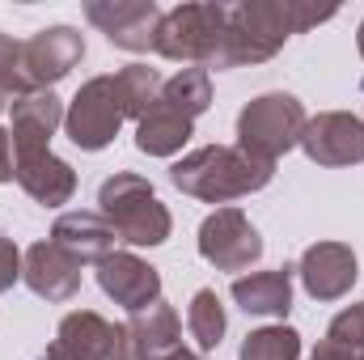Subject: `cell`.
<instances>
[{
  "instance_id": "obj_1",
  "label": "cell",
  "mask_w": 364,
  "mask_h": 360,
  "mask_svg": "<svg viewBox=\"0 0 364 360\" xmlns=\"http://www.w3.org/2000/svg\"><path fill=\"white\" fill-rule=\"evenodd\" d=\"M331 17H335V9H318L309 0H242V4H229L216 73L242 68V64H263L292 34H305Z\"/></svg>"
},
{
  "instance_id": "obj_2",
  "label": "cell",
  "mask_w": 364,
  "mask_h": 360,
  "mask_svg": "<svg viewBox=\"0 0 364 360\" xmlns=\"http://www.w3.org/2000/svg\"><path fill=\"white\" fill-rule=\"evenodd\" d=\"M272 179V162H259L237 144H208V149H195L170 166V182L182 195H195L203 203H229V199L255 195Z\"/></svg>"
},
{
  "instance_id": "obj_3",
  "label": "cell",
  "mask_w": 364,
  "mask_h": 360,
  "mask_svg": "<svg viewBox=\"0 0 364 360\" xmlns=\"http://www.w3.org/2000/svg\"><path fill=\"white\" fill-rule=\"evenodd\" d=\"M97 212L110 221L114 238L127 246H161L174 229L170 208L140 174H110L97 186Z\"/></svg>"
},
{
  "instance_id": "obj_4",
  "label": "cell",
  "mask_w": 364,
  "mask_h": 360,
  "mask_svg": "<svg viewBox=\"0 0 364 360\" xmlns=\"http://www.w3.org/2000/svg\"><path fill=\"white\" fill-rule=\"evenodd\" d=\"M225 13L229 4H216V0H203V4H178L161 17V30H157V55L186 64V68H216V55H220V43H225Z\"/></svg>"
},
{
  "instance_id": "obj_5",
  "label": "cell",
  "mask_w": 364,
  "mask_h": 360,
  "mask_svg": "<svg viewBox=\"0 0 364 360\" xmlns=\"http://www.w3.org/2000/svg\"><path fill=\"white\" fill-rule=\"evenodd\" d=\"M305 123H309V115L292 93H263V97L246 102L237 115V149L275 166L288 149L301 144Z\"/></svg>"
},
{
  "instance_id": "obj_6",
  "label": "cell",
  "mask_w": 364,
  "mask_h": 360,
  "mask_svg": "<svg viewBox=\"0 0 364 360\" xmlns=\"http://www.w3.org/2000/svg\"><path fill=\"white\" fill-rule=\"evenodd\" d=\"M123 119H127V110H123V102H119L114 73H110V77H93V81H85V85L77 90V97H73L68 110H64V132H68V140H73L77 149L102 153V149L119 136Z\"/></svg>"
},
{
  "instance_id": "obj_7",
  "label": "cell",
  "mask_w": 364,
  "mask_h": 360,
  "mask_svg": "<svg viewBox=\"0 0 364 360\" xmlns=\"http://www.w3.org/2000/svg\"><path fill=\"white\" fill-rule=\"evenodd\" d=\"M199 255L216 271H246L263 259V238L242 208H216L199 225Z\"/></svg>"
},
{
  "instance_id": "obj_8",
  "label": "cell",
  "mask_w": 364,
  "mask_h": 360,
  "mask_svg": "<svg viewBox=\"0 0 364 360\" xmlns=\"http://www.w3.org/2000/svg\"><path fill=\"white\" fill-rule=\"evenodd\" d=\"M81 60H85V34L73 26H47L21 43V68H26V81L34 93L64 81Z\"/></svg>"
},
{
  "instance_id": "obj_9",
  "label": "cell",
  "mask_w": 364,
  "mask_h": 360,
  "mask_svg": "<svg viewBox=\"0 0 364 360\" xmlns=\"http://www.w3.org/2000/svg\"><path fill=\"white\" fill-rule=\"evenodd\" d=\"M85 17L123 51H153L161 30V4L153 0H90Z\"/></svg>"
},
{
  "instance_id": "obj_10",
  "label": "cell",
  "mask_w": 364,
  "mask_h": 360,
  "mask_svg": "<svg viewBox=\"0 0 364 360\" xmlns=\"http://www.w3.org/2000/svg\"><path fill=\"white\" fill-rule=\"evenodd\" d=\"M178 339H182V322H178V314H174V305L157 301V305L132 314L119 327L114 360H166L170 352L182 348Z\"/></svg>"
},
{
  "instance_id": "obj_11",
  "label": "cell",
  "mask_w": 364,
  "mask_h": 360,
  "mask_svg": "<svg viewBox=\"0 0 364 360\" xmlns=\"http://www.w3.org/2000/svg\"><path fill=\"white\" fill-rule=\"evenodd\" d=\"M301 149L318 166H360L364 162V119L348 110H322L305 123Z\"/></svg>"
},
{
  "instance_id": "obj_12",
  "label": "cell",
  "mask_w": 364,
  "mask_h": 360,
  "mask_svg": "<svg viewBox=\"0 0 364 360\" xmlns=\"http://www.w3.org/2000/svg\"><path fill=\"white\" fill-rule=\"evenodd\" d=\"M97 284L127 314H140V309L161 301V271L136 255H127V250H114L97 263Z\"/></svg>"
},
{
  "instance_id": "obj_13",
  "label": "cell",
  "mask_w": 364,
  "mask_h": 360,
  "mask_svg": "<svg viewBox=\"0 0 364 360\" xmlns=\"http://www.w3.org/2000/svg\"><path fill=\"white\" fill-rule=\"evenodd\" d=\"M296 275L305 284V292L314 301H339L352 292V284L360 280V268H356V250L343 246V242H314L301 263H296Z\"/></svg>"
},
{
  "instance_id": "obj_14",
  "label": "cell",
  "mask_w": 364,
  "mask_h": 360,
  "mask_svg": "<svg viewBox=\"0 0 364 360\" xmlns=\"http://www.w3.org/2000/svg\"><path fill=\"white\" fill-rule=\"evenodd\" d=\"M119 327H110L93 309H73L55 327V344L43 352V360H114Z\"/></svg>"
},
{
  "instance_id": "obj_15",
  "label": "cell",
  "mask_w": 364,
  "mask_h": 360,
  "mask_svg": "<svg viewBox=\"0 0 364 360\" xmlns=\"http://www.w3.org/2000/svg\"><path fill=\"white\" fill-rule=\"evenodd\" d=\"M21 280L43 301H73L81 288V263L55 242H34L21 255Z\"/></svg>"
},
{
  "instance_id": "obj_16",
  "label": "cell",
  "mask_w": 364,
  "mask_h": 360,
  "mask_svg": "<svg viewBox=\"0 0 364 360\" xmlns=\"http://www.w3.org/2000/svg\"><path fill=\"white\" fill-rule=\"evenodd\" d=\"M55 127H64V102L51 90L26 93L9 106V140L13 153H34V149H51Z\"/></svg>"
},
{
  "instance_id": "obj_17",
  "label": "cell",
  "mask_w": 364,
  "mask_h": 360,
  "mask_svg": "<svg viewBox=\"0 0 364 360\" xmlns=\"http://www.w3.org/2000/svg\"><path fill=\"white\" fill-rule=\"evenodd\" d=\"M13 179L21 182V191L43 203V208H60L77 195V174L68 162H60L51 149H34V153H17L13 162Z\"/></svg>"
},
{
  "instance_id": "obj_18",
  "label": "cell",
  "mask_w": 364,
  "mask_h": 360,
  "mask_svg": "<svg viewBox=\"0 0 364 360\" xmlns=\"http://www.w3.org/2000/svg\"><path fill=\"white\" fill-rule=\"evenodd\" d=\"M51 242L64 246L81 268L85 263H102L106 255H114V229L102 212H64L55 225H51Z\"/></svg>"
},
{
  "instance_id": "obj_19",
  "label": "cell",
  "mask_w": 364,
  "mask_h": 360,
  "mask_svg": "<svg viewBox=\"0 0 364 360\" xmlns=\"http://www.w3.org/2000/svg\"><path fill=\"white\" fill-rule=\"evenodd\" d=\"M233 301L255 318H284L292 309V268L237 275L233 280Z\"/></svg>"
},
{
  "instance_id": "obj_20",
  "label": "cell",
  "mask_w": 364,
  "mask_h": 360,
  "mask_svg": "<svg viewBox=\"0 0 364 360\" xmlns=\"http://www.w3.org/2000/svg\"><path fill=\"white\" fill-rule=\"evenodd\" d=\"M191 132H195L191 119H182V115L166 110V106L157 102V106L136 123V149L149 153V157H174L182 144L191 140Z\"/></svg>"
},
{
  "instance_id": "obj_21",
  "label": "cell",
  "mask_w": 364,
  "mask_h": 360,
  "mask_svg": "<svg viewBox=\"0 0 364 360\" xmlns=\"http://www.w3.org/2000/svg\"><path fill=\"white\" fill-rule=\"evenodd\" d=\"M208 102H212V77L203 68H182L170 81H161V106L191 123L208 110Z\"/></svg>"
},
{
  "instance_id": "obj_22",
  "label": "cell",
  "mask_w": 364,
  "mask_h": 360,
  "mask_svg": "<svg viewBox=\"0 0 364 360\" xmlns=\"http://www.w3.org/2000/svg\"><path fill=\"white\" fill-rule=\"evenodd\" d=\"M360 352H364V301H356L343 314H335V322L326 327V339L314 348L309 360H360Z\"/></svg>"
},
{
  "instance_id": "obj_23",
  "label": "cell",
  "mask_w": 364,
  "mask_h": 360,
  "mask_svg": "<svg viewBox=\"0 0 364 360\" xmlns=\"http://www.w3.org/2000/svg\"><path fill=\"white\" fill-rule=\"evenodd\" d=\"M114 90H119V102H123L127 119L140 123V119L161 102V77H157V68H149V64H127V68L114 73Z\"/></svg>"
},
{
  "instance_id": "obj_24",
  "label": "cell",
  "mask_w": 364,
  "mask_h": 360,
  "mask_svg": "<svg viewBox=\"0 0 364 360\" xmlns=\"http://www.w3.org/2000/svg\"><path fill=\"white\" fill-rule=\"evenodd\" d=\"M225 327H229V322H225V305H220V297H216L212 288H199V292L191 297V305H186V331H191L195 348H199V352L220 348Z\"/></svg>"
},
{
  "instance_id": "obj_25",
  "label": "cell",
  "mask_w": 364,
  "mask_h": 360,
  "mask_svg": "<svg viewBox=\"0 0 364 360\" xmlns=\"http://www.w3.org/2000/svg\"><path fill=\"white\" fill-rule=\"evenodd\" d=\"M237 360H301V335L292 327H263L246 335Z\"/></svg>"
},
{
  "instance_id": "obj_26",
  "label": "cell",
  "mask_w": 364,
  "mask_h": 360,
  "mask_svg": "<svg viewBox=\"0 0 364 360\" xmlns=\"http://www.w3.org/2000/svg\"><path fill=\"white\" fill-rule=\"evenodd\" d=\"M26 93H34V90L26 81V68H21V43L0 34V110H9Z\"/></svg>"
},
{
  "instance_id": "obj_27",
  "label": "cell",
  "mask_w": 364,
  "mask_h": 360,
  "mask_svg": "<svg viewBox=\"0 0 364 360\" xmlns=\"http://www.w3.org/2000/svg\"><path fill=\"white\" fill-rule=\"evenodd\" d=\"M21 280V250L13 246V238L0 233V292H9Z\"/></svg>"
},
{
  "instance_id": "obj_28",
  "label": "cell",
  "mask_w": 364,
  "mask_h": 360,
  "mask_svg": "<svg viewBox=\"0 0 364 360\" xmlns=\"http://www.w3.org/2000/svg\"><path fill=\"white\" fill-rule=\"evenodd\" d=\"M0 182H13V140L0 127Z\"/></svg>"
},
{
  "instance_id": "obj_29",
  "label": "cell",
  "mask_w": 364,
  "mask_h": 360,
  "mask_svg": "<svg viewBox=\"0 0 364 360\" xmlns=\"http://www.w3.org/2000/svg\"><path fill=\"white\" fill-rule=\"evenodd\" d=\"M166 360H208L203 352H191V348H178V352H170Z\"/></svg>"
},
{
  "instance_id": "obj_30",
  "label": "cell",
  "mask_w": 364,
  "mask_h": 360,
  "mask_svg": "<svg viewBox=\"0 0 364 360\" xmlns=\"http://www.w3.org/2000/svg\"><path fill=\"white\" fill-rule=\"evenodd\" d=\"M356 47H360V60H364V17H360V34H356Z\"/></svg>"
},
{
  "instance_id": "obj_31",
  "label": "cell",
  "mask_w": 364,
  "mask_h": 360,
  "mask_svg": "<svg viewBox=\"0 0 364 360\" xmlns=\"http://www.w3.org/2000/svg\"><path fill=\"white\" fill-rule=\"evenodd\" d=\"M360 93H364V85H360Z\"/></svg>"
},
{
  "instance_id": "obj_32",
  "label": "cell",
  "mask_w": 364,
  "mask_h": 360,
  "mask_svg": "<svg viewBox=\"0 0 364 360\" xmlns=\"http://www.w3.org/2000/svg\"><path fill=\"white\" fill-rule=\"evenodd\" d=\"M360 360H364V352H360Z\"/></svg>"
}]
</instances>
